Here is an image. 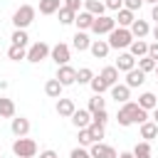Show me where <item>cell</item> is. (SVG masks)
<instances>
[{
	"label": "cell",
	"mask_w": 158,
	"mask_h": 158,
	"mask_svg": "<svg viewBox=\"0 0 158 158\" xmlns=\"http://www.w3.org/2000/svg\"><path fill=\"white\" fill-rule=\"evenodd\" d=\"M89 86H91V91H94V94H99V96H101V94H104V91L109 89V84H106V81H104L101 77H94V79L89 81Z\"/></svg>",
	"instance_id": "836d02e7"
},
{
	"label": "cell",
	"mask_w": 158,
	"mask_h": 158,
	"mask_svg": "<svg viewBox=\"0 0 158 158\" xmlns=\"http://www.w3.org/2000/svg\"><path fill=\"white\" fill-rule=\"evenodd\" d=\"M74 17H77V12H72V10H67V7H59V22H62V25H72Z\"/></svg>",
	"instance_id": "8d00e7d4"
},
{
	"label": "cell",
	"mask_w": 158,
	"mask_h": 158,
	"mask_svg": "<svg viewBox=\"0 0 158 158\" xmlns=\"http://www.w3.org/2000/svg\"><path fill=\"white\" fill-rule=\"evenodd\" d=\"M12 153H15L17 158H32V156L37 153V143H35L32 138H27V136L15 138V143H12Z\"/></svg>",
	"instance_id": "277c9868"
},
{
	"label": "cell",
	"mask_w": 158,
	"mask_h": 158,
	"mask_svg": "<svg viewBox=\"0 0 158 158\" xmlns=\"http://www.w3.org/2000/svg\"><path fill=\"white\" fill-rule=\"evenodd\" d=\"M131 30V35H133V40H143L148 32H151V25L146 22V20H133V25L128 27Z\"/></svg>",
	"instance_id": "4fadbf2b"
},
{
	"label": "cell",
	"mask_w": 158,
	"mask_h": 158,
	"mask_svg": "<svg viewBox=\"0 0 158 158\" xmlns=\"http://www.w3.org/2000/svg\"><path fill=\"white\" fill-rule=\"evenodd\" d=\"M101 109H106V101H104L99 94H94V96L89 99V109H86V111H89V114H96V111H101Z\"/></svg>",
	"instance_id": "d6a6232c"
},
{
	"label": "cell",
	"mask_w": 158,
	"mask_h": 158,
	"mask_svg": "<svg viewBox=\"0 0 158 158\" xmlns=\"http://www.w3.org/2000/svg\"><path fill=\"white\" fill-rule=\"evenodd\" d=\"M148 57H151L153 62H158V42H151V44H148Z\"/></svg>",
	"instance_id": "ee69618b"
},
{
	"label": "cell",
	"mask_w": 158,
	"mask_h": 158,
	"mask_svg": "<svg viewBox=\"0 0 158 158\" xmlns=\"http://www.w3.org/2000/svg\"><path fill=\"white\" fill-rule=\"evenodd\" d=\"M109 91H111V99H116V104H126L131 99V89L126 84H114Z\"/></svg>",
	"instance_id": "8fae6325"
},
{
	"label": "cell",
	"mask_w": 158,
	"mask_h": 158,
	"mask_svg": "<svg viewBox=\"0 0 158 158\" xmlns=\"http://www.w3.org/2000/svg\"><path fill=\"white\" fill-rule=\"evenodd\" d=\"M94 79V72L89 69V67H81V69H77V81L79 84H89Z\"/></svg>",
	"instance_id": "d590c367"
},
{
	"label": "cell",
	"mask_w": 158,
	"mask_h": 158,
	"mask_svg": "<svg viewBox=\"0 0 158 158\" xmlns=\"http://www.w3.org/2000/svg\"><path fill=\"white\" fill-rule=\"evenodd\" d=\"M143 2H151V5H158V0H143Z\"/></svg>",
	"instance_id": "f907efd6"
},
{
	"label": "cell",
	"mask_w": 158,
	"mask_h": 158,
	"mask_svg": "<svg viewBox=\"0 0 158 158\" xmlns=\"http://www.w3.org/2000/svg\"><path fill=\"white\" fill-rule=\"evenodd\" d=\"M62 89H64V86H62L57 79H47V81H44V94H47L49 99H59V96H62Z\"/></svg>",
	"instance_id": "603a6c76"
},
{
	"label": "cell",
	"mask_w": 158,
	"mask_h": 158,
	"mask_svg": "<svg viewBox=\"0 0 158 158\" xmlns=\"http://www.w3.org/2000/svg\"><path fill=\"white\" fill-rule=\"evenodd\" d=\"M74 25H77L79 32H86V30H91V25H94V15H89L86 10H79L77 17H74Z\"/></svg>",
	"instance_id": "30bf717a"
},
{
	"label": "cell",
	"mask_w": 158,
	"mask_h": 158,
	"mask_svg": "<svg viewBox=\"0 0 158 158\" xmlns=\"http://www.w3.org/2000/svg\"><path fill=\"white\" fill-rule=\"evenodd\" d=\"M0 158H2V153H0Z\"/></svg>",
	"instance_id": "f5cc1de1"
},
{
	"label": "cell",
	"mask_w": 158,
	"mask_h": 158,
	"mask_svg": "<svg viewBox=\"0 0 158 158\" xmlns=\"http://www.w3.org/2000/svg\"><path fill=\"white\" fill-rule=\"evenodd\" d=\"M143 111H151V109H156L158 106V99H156V94L153 91H143L141 96H138V101H136Z\"/></svg>",
	"instance_id": "44dd1931"
},
{
	"label": "cell",
	"mask_w": 158,
	"mask_h": 158,
	"mask_svg": "<svg viewBox=\"0 0 158 158\" xmlns=\"http://www.w3.org/2000/svg\"><path fill=\"white\" fill-rule=\"evenodd\" d=\"M109 49H111V47H109V42H106V40H91L89 52H91L96 59H104V57L109 54Z\"/></svg>",
	"instance_id": "9a60e30c"
},
{
	"label": "cell",
	"mask_w": 158,
	"mask_h": 158,
	"mask_svg": "<svg viewBox=\"0 0 158 158\" xmlns=\"http://www.w3.org/2000/svg\"><path fill=\"white\" fill-rule=\"evenodd\" d=\"M62 86H69V84H77V69L74 67H69V64H62L59 69H57V77H54Z\"/></svg>",
	"instance_id": "ba28073f"
},
{
	"label": "cell",
	"mask_w": 158,
	"mask_h": 158,
	"mask_svg": "<svg viewBox=\"0 0 158 158\" xmlns=\"http://www.w3.org/2000/svg\"><path fill=\"white\" fill-rule=\"evenodd\" d=\"M156 136H158V126H156L153 121H146V123H141V138H146V141L151 143Z\"/></svg>",
	"instance_id": "4316f807"
},
{
	"label": "cell",
	"mask_w": 158,
	"mask_h": 158,
	"mask_svg": "<svg viewBox=\"0 0 158 158\" xmlns=\"http://www.w3.org/2000/svg\"><path fill=\"white\" fill-rule=\"evenodd\" d=\"M109 47L111 49H123V47H128L131 42H133V35H131V30L128 27H114L111 32H109Z\"/></svg>",
	"instance_id": "7a4b0ae2"
},
{
	"label": "cell",
	"mask_w": 158,
	"mask_h": 158,
	"mask_svg": "<svg viewBox=\"0 0 158 158\" xmlns=\"http://www.w3.org/2000/svg\"><path fill=\"white\" fill-rule=\"evenodd\" d=\"M131 153H133V158H151V143L141 141V143H136V148Z\"/></svg>",
	"instance_id": "f1b7e54d"
},
{
	"label": "cell",
	"mask_w": 158,
	"mask_h": 158,
	"mask_svg": "<svg viewBox=\"0 0 158 158\" xmlns=\"http://www.w3.org/2000/svg\"><path fill=\"white\" fill-rule=\"evenodd\" d=\"M116 121H118V126L146 123V121H148V111H143L136 101H126V104H121V109L116 111Z\"/></svg>",
	"instance_id": "6da1fadb"
},
{
	"label": "cell",
	"mask_w": 158,
	"mask_h": 158,
	"mask_svg": "<svg viewBox=\"0 0 158 158\" xmlns=\"http://www.w3.org/2000/svg\"><path fill=\"white\" fill-rule=\"evenodd\" d=\"M72 47L77 49V52H84V49H89L91 47V40H89V35L86 32H74V37H72Z\"/></svg>",
	"instance_id": "5bb4252c"
},
{
	"label": "cell",
	"mask_w": 158,
	"mask_h": 158,
	"mask_svg": "<svg viewBox=\"0 0 158 158\" xmlns=\"http://www.w3.org/2000/svg\"><path fill=\"white\" fill-rule=\"evenodd\" d=\"M72 123H74L77 128H86V126L91 123V114H89L86 109H77V111L72 114Z\"/></svg>",
	"instance_id": "e0dca14e"
},
{
	"label": "cell",
	"mask_w": 158,
	"mask_h": 158,
	"mask_svg": "<svg viewBox=\"0 0 158 158\" xmlns=\"http://www.w3.org/2000/svg\"><path fill=\"white\" fill-rule=\"evenodd\" d=\"M151 20H156V25H158V5L151 7Z\"/></svg>",
	"instance_id": "bcb514c9"
},
{
	"label": "cell",
	"mask_w": 158,
	"mask_h": 158,
	"mask_svg": "<svg viewBox=\"0 0 158 158\" xmlns=\"http://www.w3.org/2000/svg\"><path fill=\"white\" fill-rule=\"evenodd\" d=\"M35 7L32 5H20L15 12H12V25H15V30H27L30 25H32V20H35Z\"/></svg>",
	"instance_id": "3957f363"
},
{
	"label": "cell",
	"mask_w": 158,
	"mask_h": 158,
	"mask_svg": "<svg viewBox=\"0 0 158 158\" xmlns=\"http://www.w3.org/2000/svg\"><path fill=\"white\" fill-rule=\"evenodd\" d=\"M156 99H158V96H156Z\"/></svg>",
	"instance_id": "db71d44e"
},
{
	"label": "cell",
	"mask_w": 158,
	"mask_h": 158,
	"mask_svg": "<svg viewBox=\"0 0 158 158\" xmlns=\"http://www.w3.org/2000/svg\"><path fill=\"white\" fill-rule=\"evenodd\" d=\"M128 54L133 57V59H141V57H146L148 54V42H143V40H133L131 44H128Z\"/></svg>",
	"instance_id": "ac0fdd59"
},
{
	"label": "cell",
	"mask_w": 158,
	"mask_h": 158,
	"mask_svg": "<svg viewBox=\"0 0 158 158\" xmlns=\"http://www.w3.org/2000/svg\"><path fill=\"white\" fill-rule=\"evenodd\" d=\"M114 20H116V25H118V27H131L136 17H133V12H131V10H126V7H121V10H118V15H116Z\"/></svg>",
	"instance_id": "d4e9b609"
},
{
	"label": "cell",
	"mask_w": 158,
	"mask_h": 158,
	"mask_svg": "<svg viewBox=\"0 0 158 158\" xmlns=\"http://www.w3.org/2000/svg\"><path fill=\"white\" fill-rule=\"evenodd\" d=\"M141 5H143V0H123V7H126V10H131V12L141 10Z\"/></svg>",
	"instance_id": "60d3db41"
},
{
	"label": "cell",
	"mask_w": 158,
	"mask_h": 158,
	"mask_svg": "<svg viewBox=\"0 0 158 158\" xmlns=\"http://www.w3.org/2000/svg\"><path fill=\"white\" fill-rule=\"evenodd\" d=\"M84 10H86L89 15H94V17H101V15L106 12V5H104L101 0H84Z\"/></svg>",
	"instance_id": "7402d4cb"
},
{
	"label": "cell",
	"mask_w": 158,
	"mask_h": 158,
	"mask_svg": "<svg viewBox=\"0 0 158 158\" xmlns=\"http://www.w3.org/2000/svg\"><path fill=\"white\" fill-rule=\"evenodd\" d=\"M153 72H156V77H158V62H156V69H153Z\"/></svg>",
	"instance_id": "816d5d0a"
},
{
	"label": "cell",
	"mask_w": 158,
	"mask_h": 158,
	"mask_svg": "<svg viewBox=\"0 0 158 158\" xmlns=\"http://www.w3.org/2000/svg\"><path fill=\"white\" fill-rule=\"evenodd\" d=\"M118 72H131V69H136V59L128 54V52H123V54H118V59H116V64H114Z\"/></svg>",
	"instance_id": "d6986e66"
},
{
	"label": "cell",
	"mask_w": 158,
	"mask_h": 158,
	"mask_svg": "<svg viewBox=\"0 0 158 158\" xmlns=\"http://www.w3.org/2000/svg\"><path fill=\"white\" fill-rule=\"evenodd\" d=\"M99 77H101V79L109 84V89H111L114 84H118V69H116V67H104Z\"/></svg>",
	"instance_id": "484cf974"
},
{
	"label": "cell",
	"mask_w": 158,
	"mask_h": 158,
	"mask_svg": "<svg viewBox=\"0 0 158 158\" xmlns=\"http://www.w3.org/2000/svg\"><path fill=\"white\" fill-rule=\"evenodd\" d=\"M94 141H91V133H89V128H79V146H91Z\"/></svg>",
	"instance_id": "f35d334b"
},
{
	"label": "cell",
	"mask_w": 158,
	"mask_h": 158,
	"mask_svg": "<svg viewBox=\"0 0 158 158\" xmlns=\"http://www.w3.org/2000/svg\"><path fill=\"white\" fill-rule=\"evenodd\" d=\"M136 62H138V69H141L143 74H148V72H153V69H156V62H153L148 54H146V57H141V59H136Z\"/></svg>",
	"instance_id": "e575fe53"
},
{
	"label": "cell",
	"mask_w": 158,
	"mask_h": 158,
	"mask_svg": "<svg viewBox=\"0 0 158 158\" xmlns=\"http://www.w3.org/2000/svg\"><path fill=\"white\" fill-rule=\"evenodd\" d=\"M49 59H54V62H57V67L69 64V59H72V49H69V44L57 42L54 47H49Z\"/></svg>",
	"instance_id": "8992f818"
},
{
	"label": "cell",
	"mask_w": 158,
	"mask_h": 158,
	"mask_svg": "<svg viewBox=\"0 0 158 158\" xmlns=\"http://www.w3.org/2000/svg\"><path fill=\"white\" fill-rule=\"evenodd\" d=\"M49 57V44L47 42H35V44H30V49H27V62H32V64H40L42 59H47Z\"/></svg>",
	"instance_id": "5b68a950"
},
{
	"label": "cell",
	"mask_w": 158,
	"mask_h": 158,
	"mask_svg": "<svg viewBox=\"0 0 158 158\" xmlns=\"http://www.w3.org/2000/svg\"><path fill=\"white\" fill-rule=\"evenodd\" d=\"M116 27V20L114 17H109V15H101V17H94V25H91V32L94 35H109L111 30Z\"/></svg>",
	"instance_id": "52a82bcc"
},
{
	"label": "cell",
	"mask_w": 158,
	"mask_h": 158,
	"mask_svg": "<svg viewBox=\"0 0 158 158\" xmlns=\"http://www.w3.org/2000/svg\"><path fill=\"white\" fill-rule=\"evenodd\" d=\"M69 158H91V153H89L84 146H79V148H74V151L69 153Z\"/></svg>",
	"instance_id": "ab89813d"
},
{
	"label": "cell",
	"mask_w": 158,
	"mask_h": 158,
	"mask_svg": "<svg viewBox=\"0 0 158 158\" xmlns=\"http://www.w3.org/2000/svg\"><path fill=\"white\" fill-rule=\"evenodd\" d=\"M10 40H12V44H15V47H27V42H30V37H27V32H25V30H15Z\"/></svg>",
	"instance_id": "4dcf8cb0"
},
{
	"label": "cell",
	"mask_w": 158,
	"mask_h": 158,
	"mask_svg": "<svg viewBox=\"0 0 158 158\" xmlns=\"http://www.w3.org/2000/svg\"><path fill=\"white\" fill-rule=\"evenodd\" d=\"M151 35H153V40H156V42H158V25H156V27H153V30H151Z\"/></svg>",
	"instance_id": "681fc988"
},
{
	"label": "cell",
	"mask_w": 158,
	"mask_h": 158,
	"mask_svg": "<svg viewBox=\"0 0 158 158\" xmlns=\"http://www.w3.org/2000/svg\"><path fill=\"white\" fill-rule=\"evenodd\" d=\"M40 158H59V156H57V151L47 148V151H42V153H40Z\"/></svg>",
	"instance_id": "f6af8a7d"
},
{
	"label": "cell",
	"mask_w": 158,
	"mask_h": 158,
	"mask_svg": "<svg viewBox=\"0 0 158 158\" xmlns=\"http://www.w3.org/2000/svg\"><path fill=\"white\" fill-rule=\"evenodd\" d=\"M153 123H156V126H158V106H156V109H153Z\"/></svg>",
	"instance_id": "c3c4849f"
},
{
	"label": "cell",
	"mask_w": 158,
	"mask_h": 158,
	"mask_svg": "<svg viewBox=\"0 0 158 158\" xmlns=\"http://www.w3.org/2000/svg\"><path fill=\"white\" fill-rule=\"evenodd\" d=\"M89 153H91V158H118V153L106 143H91Z\"/></svg>",
	"instance_id": "9c48e42d"
},
{
	"label": "cell",
	"mask_w": 158,
	"mask_h": 158,
	"mask_svg": "<svg viewBox=\"0 0 158 158\" xmlns=\"http://www.w3.org/2000/svg\"><path fill=\"white\" fill-rule=\"evenodd\" d=\"M59 7H62L59 0H40V12L42 15H54V12H59Z\"/></svg>",
	"instance_id": "83f0119b"
},
{
	"label": "cell",
	"mask_w": 158,
	"mask_h": 158,
	"mask_svg": "<svg viewBox=\"0 0 158 158\" xmlns=\"http://www.w3.org/2000/svg\"><path fill=\"white\" fill-rule=\"evenodd\" d=\"M118 158H133V153L131 151H123V153H118Z\"/></svg>",
	"instance_id": "7dc6e473"
},
{
	"label": "cell",
	"mask_w": 158,
	"mask_h": 158,
	"mask_svg": "<svg viewBox=\"0 0 158 158\" xmlns=\"http://www.w3.org/2000/svg\"><path fill=\"white\" fill-rule=\"evenodd\" d=\"M104 5H106V10H121L123 7V0H104Z\"/></svg>",
	"instance_id": "7bdbcfd3"
},
{
	"label": "cell",
	"mask_w": 158,
	"mask_h": 158,
	"mask_svg": "<svg viewBox=\"0 0 158 158\" xmlns=\"http://www.w3.org/2000/svg\"><path fill=\"white\" fill-rule=\"evenodd\" d=\"M0 116L2 118H15V101L7 96H0Z\"/></svg>",
	"instance_id": "cb8c5ba5"
},
{
	"label": "cell",
	"mask_w": 158,
	"mask_h": 158,
	"mask_svg": "<svg viewBox=\"0 0 158 158\" xmlns=\"http://www.w3.org/2000/svg\"><path fill=\"white\" fill-rule=\"evenodd\" d=\"M77 111V106H74V101L72 99H57V114L59 116H64V118H72V114Z\"/></svg>",
	"instance_id": "2e32d148"
},
{
	"label": "cell",
	"mask_w": 158,
	"mask_h": 158,
	"mask_svg": "<svg viewBox=\"0 0 158 158\" xmlns=\"http://www.w3.org/2000/svg\"><path fill=\"white\" fill-rule=\"evenodd\" d=\"M7 57H10L12 62L27 59V49H25V47H15V44H10V49H7Z\"/></svg>",
	"instance_id": "1f68e13d"
},
{
	"label": "cell",
	"mask_w": 158,
	"mask_h": 158,
	"mask_svg": "<svg viewBox=\"0 0 158 158\" xmlns=\"http://www.w3.org/2000/svg\"><path fill=\"white\" fill-rule=\"evenodd\" d=\"M86 128H89V133H91V141H94V143H101V138H104L106 128H104V126H99V123H94V121H91Z\"/></svg>",
	"instance_id": "f546056e"
},
{
	"label": "cell",
	"mask_w": 158,
	"mask_h": 158,
	"mask_svg": "<svg viewBox=\"0 0 158 158\" xmlns=\"http://www.w3.org/2000/svg\"><path fill=\"white\" fill-rule=\"evenodd\" d=\"M10 131H12L17 138L27 136V133H30V118H25V116H20V118H12V123H10Z\"/></svg>",
	"instance_id": "7c38bea8"
},
{
	"label": "cell",
	"mask_w": 158,
	"mask_h": 158,
	"mask_svg": "<svg viewBox=\"0 0 158 158\" xmlns=\"http://www.w3.org/2000/svg\"><path fill=\"white\" fill-rule=\"evenodd\" d=\"M62 7H67V10H72V12H79L81 0H64V5H62Z\"/></svg>",
	"instance_id": "b9f144b4"
},
{
	"label": "cell",
	"mask_w": 158,
	"mask_h": 158,
	"mask_svg": "<svg viewBox=\"0 0 158 158\" xmlns=\"http://www.w3.org/2000/svg\"><path fill=\"white\" fill-rule=\"evenodd\" d=\"M146 81V74L141 72V69H131V72H126V86L128 89H136V86H141Z\"/></svg>",
	"instance_id": "ffe728a7"
},
{
	"label": "cell",
	"mask_w": 158,
	"mask_h": 158,
	"mask_svg": "<svg viewBox=\"0 0 158 158\" xmlns=\"http://www.w3.org/2000/svg\"><path fill=\"white\" fill-rule=\"evenodd\" d=\"M91 121H94V123H99V126H106V121H109V114H106V109H101V111L91 114Z\"/></svg>",
	"instance_id": "74e56055"
}]
</instances>
